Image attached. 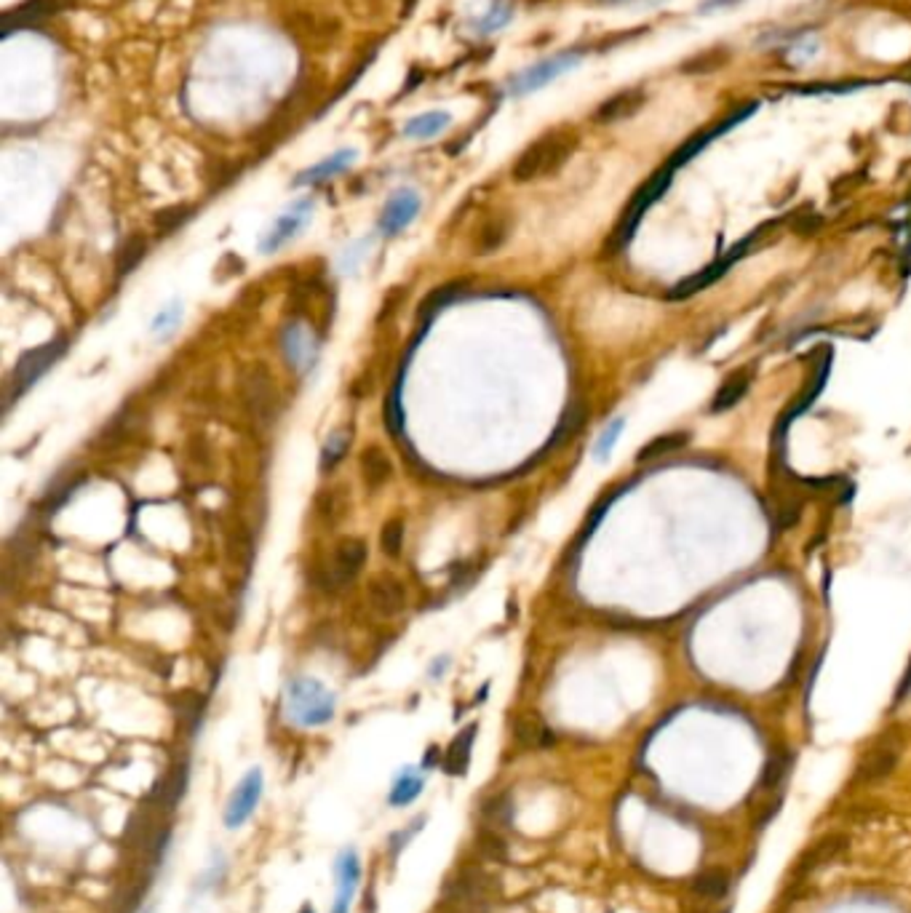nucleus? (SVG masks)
Instances as JSON below:
<instances>
[{"label": "nucleus", "mask_w": 911, "mask_h": 913, "mask_svg": "<svg viewBox=\"0 0 911 913\" xmlns=\"http://www.w3.org/2000/svg\"><path fill=\"white\" fill-rule=\"evenodd\" d=\"M383 422L386 427L393 433V436H401V427H404V415H401V398H398V387L390 390V395L386 398V406H383Z\"/></svg>", "instance_id": "obj_30"}, {"label": "nucleus", "mask_w": 911, "mask_h": 913, "mask_svg": "<svg viewBox=\"0 0 911 913\" xmlns=\"http://www.w3.org/2000/svg\"><path fill=\"white\" fill-rule=\"evenodd\" d=\"M190 216V209H185V206H175V209H164V211H158L155 214V219H153V225H155V230L158 233H172V230H176L185 219Z\"/></svg>", "instance_id": "obj_31"}, {"label": "nucleus", "mask_w": 911, "mask_h": 913, "mask_svg": "<svg viewBox=\"0 0 911 913\" xmlns=\"http://www.w3.org/2000/svg\"><path fill=\"white\" fill-rule=\"evenodd\" d=\"M366 553L369 551H366L364 540H358V537L340 540V545L332 553V561L326 566V585L329 588H345L348 582H353L364 561H366Z\"/></svg>", "instance_id": "obj_6"}, {"label": "nucleus", "mask_w": 911, "mask_h": 913, "mask_svg": "<svg viewBox=\"0 0 911 913\" xmlns=\"http://www.w3.org/2000/svg\"><path fill=\"white\" fill-rule=\"evenodd\" d=\"M62 348H65V342H51V345H43V348H36V351L27 352L19 361L16 372H14V390L22 393V390H27V387L33 385L37 377L57 361V355L62 352Z\"/></svg>", "instance_id": "obj_11"}, {"label": "nucleus", "mask_w": 911, "mask_h": 913, "mask_svg": "<svg viewBox=\"0 0 911 913\" xmlns=\"http://www.w3.org/2000/svg\"><path fill=\"white\" fill-rule=\"evenodd\" d=\"M355 155H358V152H355L353 147L337 150V152H334V155H329L326 161H321V163H316V166L305 169L302 174H297L294 184H318V182H326V179H332V176L343 174V172H348V169H351V163L355 161Z\"/></svg>", "instance_id": "obj_17"}, {"label": "nucleus", "mask_w": 911, "mask_h": 913, "mask_svg": "<svg viewBox=\"0 0 911 913\" xmlns=\"http://www.w3.org/2000/svg\"><path fill=\"white\" fill-rule=\"evenodd\" d=\"M422 825H425V814H420V817H415V820H412V823H409L407 828H401L398 834H393V836H390V855L396 857V855H398V852L404 849V844H409V842H412V839H415V836H418V834H420Z\"/></svg>", "instance_id": "obj_34"}, {"label": "nucleus", "mask_w": 911, "mask_h": 913, "mask_svg": "<svg viewBox=\"0 0 911 913\" xmlns=\"http://www.w3.org/2000/svg\"><path fill=\"white\" fill-rule=\"evenodd\" d=\"M316 510L318 516H321V521H323L326 527H334V524L343 521L345 513H348V492L340 489V487H329V489H323V492L318 494Z\"/></svg>", "instance_id": "obj_22"}, {"label": "nucleus", "mask_w": 911, "mask_h": 913, "mask_svg": "<svg viewBox=\"0 0 911 913\" xmlns=\"http://www.w3.org/2000/svg\"><path fill=\"white\" fill-rule=\"evenodd\" d=\"M144 251H147V241H144V236H132L129 241H123V247H121V251H118V276H126V273H132L137 265L142 262V257H144Z\"/></svg>", "instance_id": "obj_25"}, {"label": "nucleus", "mask_w": 911, "mask_h": 913, "mask_svg": "<svg viewBox=\"0 0 911 913\" xmlns=\"http://www.w3.org/2000/svg\"><path fill=\"white\" fill-rule=\"evenodd\" d=\"M404 548V524L398 519H390L386 527L380 529V551L387 559H396Z\"/></svg>", "instance_id": "obj_29"}, {"label": "nucleus", "mask_w": 911, "mask_h": 913, "mask_svg": "<svg viewBox=\"0 0 911 913\" xmlns=\"http://www.w3.org/2000/svg\"><path fill=\"white\" fill-rule=\"evenodd\" d=\"M300 913H316V911H313V906H302V908H300Z\"/></svg>", "instance_id": "obj_39"}, {"label": "nucleus", "mask_w": 911, "mask_h": 913, "mask_svg": "<svg viewBox=\"0 0 911 913\" xmlns=\"http://www.w3.org/2000/svg\"><path fill=\"white\" fill-rule=\"evenodd\" d=\"M286 716L297 727H323L334 719V695L316 678H294L286 689Z\"/></svg>", "instance_id": "obj_2"}, {"label": "nucleus", "mask_w": 911, "mask_h": 913, "mask_svg": "<svg viewBox=\"0 0 911 913\" xmlns=\"http://www.w3.org/2000/svg\"><path fill=\"white\" fill-rule=\"evenodd\" d=\"M366 596H369V606L380 617H396L407 606L404 585L393 574H375L366 585Z\"/></svg>", "instance_id": "obj_10"}, {"label": "nucleus", "mask_w": 911, "mask_h": 913, "mask_svg": "<svg viewBox=\"0 0 911 913\" xmlns=\"http://www.w3.org/2000/svg\"><path fill=\"white\" fill-rule=\"evenodd\" d=\"M577 144H580V137H577L575 129H569V126L554 129V131L543 134L540 140L532 142L516 158L511 176L516 182H532V179H540V176L556 174L561 166L572 158Z\"/></svg>", "instance_id": "obj_1"}, {"label": "nucleus", "mask_w": 911, "mask_h": 913, "mask_svg": "<svg viewBox=\"0 0 911 913\" xmlns=\"http://www.w3.org/2000/svg\"><path fill=\"white\" fill-rule=\"evenodd\" d=\"M422 788H425V777L420 774V770L407 767L393 780V788L387 793V804L390 807H409L420 799Z\"/></svg>", "instance_id": "obj_18"}, {"label": "nucleus", "mask_w": 911, "mask_h": 913, "mask_svg": "<svg viewBox=\"0 0 911 913\" xmlns=\"http://www.w3.org/2000/svg\"><path fill=\"white\" fill-rule=\"evenodd\" d=\"M281 352L286 358V363L297 372V374H308L313 366H316L318 358V345L316 340L305 331L302 323H286L281 329Z\"/></svg>", "instance_id": "obj_7"}, {"label": "nucleus", "mask_w": 911, "mask_h": 913, "mask_svg": "<svg viewBox=\"0 0 911 913\" xmlns=\"http://www.w3.org/2000/svg\"><path fill=\"white\" fill-rule=\"evenodd\" d=\"M594 3H604V5H620V3H631V0H594Z\"/></svg>", "instance_id": "obj_38"}, {"label": "nucleus", "mask_w": 911, "mask_h": 913, "mask_svg": "<svg viewBox=\"0 0 911 913\" xmlns=\"http://www.w3.org/2000/svg\"><path fill=\"white\" fill-rule=\"evenodd\" d=\"M179 320H182V308H179V305H169V308H164V310L155 316V320H153V331H155V334H169V331H175Z\"/></svg>", "instance_id": "obj_35"}, {"label": "nucleus", "mask_w": 911, "mask_h": 913, "mask_svg": "<svg viewBox=\"0 0 911 913\" xmlns=\"http://www.w3.org/2000/svg\"><path fill=\"white\" fill-rule=\"evenodd\" d=\"M737 3H740V0H705L701 5V11L703 14H708V11H722V8H733Z\"/></svg>", "instance_id": "obj_37"}, {"label": "nucleus", "mask_w": 911, "mask_h": 913, "mask_svg": "<svg viewBox=\"0 0 911 913\" xmlns=\"http://www.w3.org/2000/svg\"><path fill=\"white\" fill-rule=\"evenodd\" d=\"M505 238H508V219H505L503 214L487 216V219L479 225L476 236H473V251H476L479 257L492 254V251H497V248L505 244Z\"/></svg>", "instance_id": "obj_20"}, {"label": "nucleus", "mask_w": 911, "mask_h": 913, "mask_svg": "<svg viewBox=\"0 0 911 913\" xmlns=\"http://www.w3.org/2000/svg\"><path fill=\"white\" fill-rule=\"evenodd\" d=\"M644 105V91L641 89H629V91H620L615 97H609L604 105L599 107L594 112V121L599 123H618L623 118H631L633 112H639Z\"/></svg>", "instance_id": "obj_16"}, {"label": "nucleus", "mask_w": 911, "mask_h": 913, "mask_svg": "<svg viewBox=\"0 0 911 913\" xmlns=\"http://www.w3.org/2000/svg\"><path fill=\"white\" fill-rule=\"evenodd\" d=\"M262 782H265V777H262V770H257V767L241 777V782L236 785V791L230 793V799L225 804V814H222L225 828L236 831L254 814V809L262 799Z\"/></svg>", "instance_id": "obj_5"}, {"label": "nucleus", "mask_w": 911, "mask_h": 913, "mask_svg": "<svg viewBox=\"0 0 911 913\" xmlns=\"http://www.w3.org/2000/svg\"><path fill=\"white\" fill-rule=\"evenodd\" d=\"M727 887H730V878L725 876V874H716V871H708V874H703V876L695 881V889H698L701 895H708V897H719V895H725Z\"/></svg>", "instance_id": "obj_32"}, {"label": "nucleus", "mask_w": 911, "mask_h": 913, "mask_svg": "<svg viewBox=\"0 0 911 913\" xmlns=\"http://www.w3.org/2000/svg\"><path fill=\"white\" fill-rule=\"evenodd\" d=\"M684 444H687V436H684V433H671V436H661V438H655L652 444H647V446L641 449L639 459H658V456L673 455V452H679Z\"/></svg>", "instance_id": "obj_28"}, {"label": "nucleus", "mask_w": 911, "mask_h": 913, "mask_svg": "<svg viewBox=\"0 0 911 913\" xmlns=\"http://www.w3.org/2000/svg\"><path fill=\"white\" fill-rule=\"evenodd\" d=\"M583 417H586V409L583 406H572L567 415H564V420H561V425H559V430L554 433V444H561V441H567L580 425H583Z\"/></svg>", "instance_id": "obj_33"}, {"label": "nucleus", "mask_w": 911, "mask_h": 913, "mask_svg": "<svg viewBox=\"0 0 911 913\" xmlns=\"http://www.w3.org/2000/svg\"><path fill=\"white\" fill-rule=\"evenodd\" d=\"M348 449H351V433L348 430H334L321 449V470L329 473L334 465H340L348 455Z\"/></svg>", "instance_id": "obj_24"}, {"label": "nucleus", "mask_w": 911, "mask_h": 913, "mask_svg": "<svg viewBox=\"0 0 911 913\" xmlns=\"http://www.w3.org/2000/svg\"><path fill=\"white\" fill-rule=\"evenodd\" d=\"M748 387H751V374H748V372H736L730 380H725L722 387L716 390V398H714L711 409H714V412H727V409H733L737 401L748 393Z\"/></svg>", "instance_id": "obj_23"}, {"label": "nucleus", "mask_w": 911, "mask_h": 913, "mask_svg": "<svg viewBox=\"0 0 911 913\" xmlns=\"http://www.w3.org/2000/svg\"><path fill=\"white\" fill-rule=\"evenodd\" d=\"M476 732H479L476 724H471V727H465V729L457 732V738L450 742V748H447V753H444V761H441L444 772L455 774V777H462V774L468 772L471 753H473V742H476Z\"/></svg>", "instance_id": "obj_15"}, {"label": "nucleus", "mask_w": 911, "mask_h": 913, "mask_svg": "<svg viewBox=\"0 0 911 913\" xmlns=\"http://www.w3.org/2000/svg\"><path fill=\"white\" fill-rule=\"evenodd\" d=\"M898 761V745L895 742H882L869 750V756L863 759L861 764V777L863 780H876V777H885L895 767Z\"/></svg>", "instance_id": "obj_21"}, {"label": "nucleus", "mask_w": 911, "mask_h": 913, "mask_svg": "<svg viewBox=\"0 0 911 913\" xmlns=\"http://www.w3.org/2000/svg\"><path fill=\"white\" fill-rule=\"evenodd\" d=\"M620 427H623V422L620 420H615L607 430H604V436L599 438V444H596V455L599 456H604L609 449H612V444H615V438H618V433H620Z\"/></svg>", "instance_id": "obj_36"}, {"label": "nucleus", "mask_w": 911, "mask_h": 913, "mask_svg": "<svg viewBox=\"0 0 911 913\" xmlns=\"http://www.w3.org/2000/svg\"><path fill=\"white\" fill-rule=\"evenodd\" d=\"M308 216H311V204H308V201H305V204H297L294 209L286 211L283 216H279V219L273 222L270 233H268L265 241H262V251L273 254V251H279L281 247H286L297 233H302V227L308 225Z\"/></svg>", "instance_id": "obj_12"}, {"label": "nucleus", "mask_w": 911, "mask_h": 913, "mask_svg": "<svg viewBox=\"0 0 911 913\" xmlns=\"http://www.w3.org/2000/svg\"><path fill=\"white\" fill-rule=\"evenodd\" d=\"M57 8H59V0H30V3H25L19 8L8 11L5 19H16L19 16V22H36V19L51 16Z\"/></svg>", "instance_id": "obj_27"}, {"label": "nucleus", "mask_w": 911, "mask_h": 913, "mask_svg": "<svg viewBox=\"0 0 911 913\" xmlns=\"http://www.w3.org/2000/svg\"><path fill=\"white\" fill-rule=\"evenodd\" d=\"M460 283H444V286H439L436 291H430L425 299L420 302V318H430V316H436L441 308H447L452 299H455L457 294H460Z\"/></svg>", "instance_id": "obj_26"}, {"label": "nucleus", "mask_w": 911, "mask_h": 913, "mask_svg": "<svg viewBox=\"0 0 911 913\" xmlns=\"http://www.w3.org/2000/svg\"><path fill=\"white\" fill-rule=\"evenodd\" d=\"M241 398L246 412L257 422H270L276 415V385L265 363H251L241 374Z\"/></svg>", "instance_id": "obj_3"}, {"label": "nucleus", "mask_w": 911, "mask_h": 913, "mask_svg": "<svg viewBox=\"0 0 911 913\" xmlns=\"http://www.w3.org/2000/svg\"><path fill=\"white\" fill-rule=\"evenodd\" d=\"M580 59H583V57H580L577 51H564V54L548 57V59H543V62H535L532 68H526V70H522L519 75L511 78L508 91H511L514 97L532 94V91H537V89L554 83V80L561 78L564 72L575 70V68L580 65Z\"/></svg>", "instance_id": "obj_4"}, {"label": "nucleus", "mask_w": 911, "mask_h": 913, "mask_svg": "<svg viewBox=\"0 0 911 913\" xmlns=\"http://www.w3.org/2000/svg\"><path fill=\"white\" fill-rule=\"evenodd\" d=\"M420 195L409 187H401L398 193L390 195V201L386 204V209L380 214V233L383 236H396L404 227H409L418 214H420Z\"/></svg>", "instance_id": "obj_9"}, {"label": "nucleus", "mask_w": 911, "mask_h": 913, "mask_svg": "<svg viewBox=\"0 0 911 913\" xmlns=\"http://www.w3.org/2000/svg\"><path fill=\"white\" fill-rule=\"evenodd\" d=\"M358 467H361V478H364V487L369 492L386 487L387 481L393 478V462H390V455L380 444H369L361 456H358Z\"/></svg>", "instance_id": "obj_14"}, {"label": "nucleus", "mask_w": 911, "mask_h": 913, "mask_svg": "<svg viewBox=\"0 0 911 913\" xmlns=\"http://www.w3.org/2000/svg\"><path fill=\"white\" fill-rule=\"evenodd\" d=\"M361 881V860L358 852L348 846L334 857V903L332 913H351L353 895Z\"/></svg>", "instance_id": "obj_8"}, {"label": "nucleus", "mask_w": 911, "mask_h": 913, "mask_svg": "<svg viewBox=\"0 0 911 913\" xmlns=\"http://www.w3.org/2000/svg\"><path fill=\"white\" fill-rule=\"evenodd\" d=\"M450 123H452L450 112H444V110H428V112H422L418 118L407 121L404 137H409V140H433L441 131H447Z\"/></svg>", "instance_id": "obj_19"}, {"label": "nucleus", "mask_w": 911, "mask_h": 913, "mask_svg": "<svg viewBox=\"0 0 911 913\" xmlns=\"http://www.w3.org/2000/svg\"><path fill=\"white\" fill-rule=\"evenodd\" d=\"M748 247H751V238H746V241H740L737 247H733L719 262H714L711 268H705L703 273H698V276H693V278H687V281H682L673 291H671V297H687V294H695V291H701V289H705L708 283H714L716 278H722L730 268H733V262H737L746 251H748Z\"/></svg>", "instance_id": "obj_13"}]
</instances>
